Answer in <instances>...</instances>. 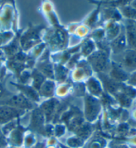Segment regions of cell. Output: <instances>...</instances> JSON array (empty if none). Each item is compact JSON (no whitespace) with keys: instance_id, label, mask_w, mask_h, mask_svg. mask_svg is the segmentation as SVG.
Returning a JSON list of instances; mask_svg holds the SVG:
<instances>
[{"instance_id":"obj_10","label":"cell","mask_w":136,"mask_h":148,"mask_svg":"<svg viewBox=\"0 0 136 148\" xmlns=\"http://www.w3.org/2000/svg\"><path fill=\"white\" fill-rule=\"evenodd\" d=\"M126 41L131 48L136 49V25L128 21L126 25Z\"/></svg>"},{"instance_id":"obj_23","label":"cell","mask_w":136,"mask_h":148,"mask_svg":"<svg viewBox=\"0 0 136 148\" xmlns=\"http://www.w3.org/2000/svg\"><path fill=\"white\" fill-rule=\"evenodd\" d=\"M118 100L120 101V103L124 106H130L131 102V98L128 97V96L125 95L124 93H122L118 95Z\"/></svg>"},{"instance_id":"obj_26","label":"cell","mask_w":136,"mask_h":148,"mask_svg":"<svg viewBox=\"0 0 136 148\" xmlns=\"http://www.w3.org/2000/svg\"><path fill=\"white\" fill-rule=\"evenodd\" d=\"M6 92L7 91L5 89V87L3 86L1 82H0V105L2 104L4 100H5L7 98L10 96V95H7Z\"/></svg>"},{"instance_id":"obj_28","label":"cell","mask_w":136,"mask_h":148,"mask_svg":"<svg viewBox=\"0 0 136 148\" xmlns=\"http://www.w3.org/2000/svg\"><path fill=\"white\" fill-rule=\"evenodd\" d=\"M128 82L129 84H130L131 85H136V71L134 72V73L131 75V77L129 78Z\"/></svg>"},{"instance_id":"obj_24","label":"cell","mask_w":136,"mask_h":148,"mask_svg":"<svg viewBox=\"0 0 136 148\" xmlns=\"http://www.w3.org/2000/svg\"><path fill=\"white\" fill-rule=\"evenodd\" d=\"M94 49V44L92 41H89L85 42L83 48H82V50H83V54L84 55H88L89 54H90L91 52L93 51Z\"/></svg>"},{"instance_id":"obj_29","label":"cell","mask_w":136,"mask_h":148,"mask_svg":"<svg viewBox=\"0 0 136 148\" xmlns=\"http://www.w3.org/2000/svg\"><path fill=\"white\" fill-rule=\"evenodd\" d=\"M46 147V143L43 142H37V144L31 148H44Z\"/></svg>"},{"instance_id":"obj_11","label":"cell","mask_w":136,"mask_h":148,"mask_svg":"<svg viewBox=\"0 0 136 148\" xmlns=\"http://www.w3.org/2000/svg\"><path fill=\"white\" fill-rule=\"evenodd\" d=\"M108 140L103 137L94 136L88 139L82 148H106Z\"/></svg>"},{"instance_id":"obj_18","label":"cell","mask_w":136,"mask_h":148,"mask_svg":"<svg viewBox=\"0 0 136 148\" xmlns=\"http://www.w3.org/2000/svg\"><path fill=\"white\" fill-rule=\"evenodd\" d=\"M120 12L125 17L134 21L136 20V10L132 6H123L120 8Z\"/></svg>"},{"instance_id":"obj_21","label":"cell","mask_w":136,"mask_h":148,"mask_svg":"<svg viewBox=\"0 0 136 148\" xmlns=\"http://www.w3.org/2000/svg\"><path fill=\"white\" fill-rule=\"evenodd\" d=\"M66 127L62 124H56L54 127V134L57 138H61L66 134Z\"/></svg>"},{"instance_id":"obj_3","label":"cell","mask_w":136,"mask_h":148,"mask_svg":"<svg viewBox=\"0 0 136 148\" xmlns=\"http://www.w3.org/2000/svg\"><path fill=\"white\" fill-rule=\"evenodd\" d=\"M25 113V111L8 105H0V125H3L13 120H16L23 116Z\"/></svg>"},{"instance_id":"obj_6","label":"cell","mask_w":136,"mask_h":148,"mask_svg":"<svg viewBox=\"0 0 136 148\" xmlns=\"http://www.w3.org/2000/svg\"><path fill=\"white\" fill-rule=\"evenodd\" d=\"M30 117V127L33 130H41L43 127L44 131V123L46 121L43 112L40 108H35L32 110Z\"/></svg>"},{"instance_id":"obj_9","label":"cell","mask_w":136,"mask_h":148,"mask_svg":"<svg viewBox=\"0 0 136 148\" xmlns=\"http://www.w3.org/2000/svg\"><path fill=\"white\" fill-rule=\"evenodd\" d=\"M57 106V100L55 99H50L42 104L41 106L39 108L43 112L46 121L50 122V120H51V119L54 116Z\"/></svg>"},{"instance_id":"obj_12","label":"cell","mask_w":136,"mask_h":148,"mask_svg":"<svg viewBox=\"0 0 136 148\" xmlns=\"http://www.w3.org/2000/svg\"><path fill=\"white\" fill-rule=\"evenodd\" d=\"M127 45L126 34L121 33L111 43V48L115 54L120 53L126 48Z\"/></svg>"},{"instance_id":"obj_8","label":"cell","mask_w":136,"mask_h":148,"mask_svg":"<svg viewBox=\"0 0 136 148\" xmlns=\"http://www.w3.org/2000/svg\"><path fill=\"white\" fill-rule=\"evenodd\" d=\"M25 133V131L23 130V127L20 128V127L18 126L9 134L8 142L12 145V147H22Z\"/></svg>"},{"instance_id":"obj_17","label":"cell","mask_w":136,"mask_h":148,"mask_svg":"<svg viewBox=\"0 0 136 148\" xmlns=\"http://www.w3.org/2000/svg\"><path fill=\"white\" fill-rule=\"evenodd\" d=\"M54 83L50 80L44 82L41 86V96L49 97L53 96L54 93Z\"/></svg>"},{"instance_id":"obj_30","label":"cell","mask_w":136,"mask_h":148,"mask_svg":"<svg viewBox=\"0 0 136 148\" xmlns=\"http://www.w3.org/2000/svg\"><path fill=\"white\" fill-rule=\"evenodd\" d=\"M131 6H132L133 8H135L136 10V1H134L132 2V5H131Z\"/></svg>"},{"instance_id":"obj_19","label":"cell","mask_w":136,"mask_h":148,"mask_svg":"<svg viewBox=\"0 0 136 148\" xmlns=\"http://www.w3.org/2000/svg\"><path fill=\"white\" fill-rule=\"evenodd\" d=\"M120 33V27L118 25L111 23L107 28V36L108 39L110 40H113L115 39Z\"/></svg>"},{"instance_id":"obj_14","label":"cell","mask_w":136,"mask_h":148,"mask_svg":"<svg viewBox=\"0 0 136 148\" xmlns=\"http://www.w3.org/2000/svg\"><path fill=\"white\" fill-rule=\"evenodd\" d=\"M86 141L77 135L72 136L66 140V148H82Z\"/></svg>"},{"instance_id":"obj_2","label":"cell","mask_w":136,"mask_h":148,"mask_svg":"<svg viewBox=\"0 0 136 148\" xmlns=\"http://www.w3.org/2000/svg\"><path fill=\"white\" fill-rule=\"evenodd\" d=\"M1 105H8L25 112L31 111L35 108L32 101L28 99L22 94L10 96L4 100Z\"/></svg>"},{"instance_id":"obj_20","label":"cell","mask_w":136,"mask_h":148,"mask_svg":"<svg viewBox=\"0 0 136 148\" xmlns=\"http://www.w3.org/2000/svg\"><path fill=\"white\" fill-rule=\"evenodd\" d=\"M33 86L35 87V89L39 90L42 84L44 83V77L43 76V74H42L40 72L37 71H35L33 72Z\"/></svg>"},{"instance_id":"obj_16","label":"cell","mask_w":136,"mask_h":148,"mask_svg":"<svg viewBox=\"0 0 136 148\" xmlns=\"http://www.w3.org/2000/svg\"><path fill=\"white\" fill-rule=\"evenodd\" d=\"M87 86L90 92L94 96H99L102 94L100 84L96 78H90L87 83Z\"/></svg>"},{"instance_id":"obj_15","label":"cell","mask_w":136,"mask_h":148,"mask_svg":"<svg viewBox=\"0 0 136 148\" xmlns=\"http://www.w3.org/2000/svg\"><path fill=\"white\" fill-rule=\"evenodd\" d=\"M37 137L33 132H25L23 137V148H31L37 144Z\"/></svg>"},{"instance_id":"obj_13","label":"cell","mask_w":136,"mask_h":148,"mask_svg":"<svg viewBox=\"0 0 136 148\" xmlns=\"http://www.w3.org/2000/svg\"><path fill=\"white\" fill-rule=\"evenodd\" d=\"M17 88H19V90L21 91V94L23 95L29 99L32 102H39V95L37 93L36 90L33 89L31 87L28 86H23V85H20V84H15Z\"/></svg>"},{"instance_id":"obj_22","label":"cell","mask_w":136,"mask_h":148,"mask_svg":"<svg viewBox=\"0 0 136 148\" xmlns=\"http://www.w3.org/2000/svg\"><path fill=\"white\" fill-rule=\"evenodd\" d=\"M116 10L113 8H109L105 10V15L108 19H113L114 20L120 19L121 18V14Z\"/></svg>"},{"instance_id":"obj_31","label":"cell","mask_w":136,"mask_h":148,"mask_svg":"<svg viewBox=\"0 0 136 148\" xmlns=\"http://www.w3.org/2000/svg\"><path fill=\"white\" fill-rule=\"evenodd\" d=\"M44 148H57V146H46Z\"/></svg>"},{"instance_id":"obj_27","label":"cell","mask_w":136,"mask_h":148,"mask_svg":"<svg viewBox=\"0 0 136 148\" xmlns=\"http://www.w3.org/2000/svg\"><path fill=\"white\" fill-rule=\"evenodd\" d=\"M8 142L5 136L2 133L1 131H0V148H6L8 147Z\"/></svg>"},{"instance_id":"obj_32","label":"cell","mask_w":136,"mask_h":148,"mask_svg":"<svg viewBox=\"0 0 136 148\" xmlns=\"http://www.w3.org/2000/svg\"><path fill=\"white\" fill-rule=\"evenodd\" d=\"M13 148H23L22 147H13Z\"/></svg>"},{"instance_id":"obj_5","label":"cell","mask_w":136,"mask_h":148,"mask_svg":"<svg viewBox=\"0 0 136 148\" xmlns=\"http://www.w3.org/2000/svg\"><path fill=\"white\" fill-rule=\"evenodd\" d=\"M118 64L126 71H136V51L133 49L125 51L122 56L121 63Z\"/></svg>"},{"instance_id":"obj_7","label":"cell","mask_w":136,"mask_h":148,"mask_svg":"<svg viewBox=\"0 0 136 148\" xmlns=\"http://www.w3.org/2000/svg\"><path fill=\"white\" fill-rule=\"evenodd\" d=\"M110 77L118 82L126 81L130 78L128 73L116 62H112L111 64Z\"/></svg>"},{"instance_id":"obj_4","label":"cell","mask_w":136,"mask_h":148,"mask_svg":"<svg viewBox=\"0 0 136 148\" xmlns=\"http://www.w3.org/2000/svg\"><path fill=\"white\" fill-rule=\"evenodd\" d=\"M108 53L106 51L96 52L89 57V62L96 71L102 73L108 66Z\"/></svg>"},{"instance_id":"obj_1","label":"cell","mask_w":136,"mask_h":148,"mask_svg":"<svg viewBox=\"0 0 136 148\" xmlns=\"http://www.w3.org/2000/svg\"><path fill=\"white\" fill-rule=\"evenodd\" d=\"M102 111L100 101L91 95L86 96L84 100V117L89 123L94 122L98 118Z\"/></svg>"},{"instance_id":"obj_33","label":"cell","mask_w":136,"mask_h":148,"mask_svg":"<svg viewBox=\"0 0 136 148\" xmlns=\"http://www.w3.org/2000/svg\"><path fill=\"white\" fill-rule=\"evenodd\" d=\"M6 148H13V147H6Z\"/></svg>"},{"instance_id":"obj_25","label":"cell","mask_w":136,"mask_h":148,"mask_svg":"<svg viewBox=\"0 0 136 148\" xmlns=\"http://www.w3.org/2000/svg\"><path fill=\"white\" fill-rule=\"evenodd\" d=\"M12 36L13 35L10 32L0 33V46L5 44L8 40H10L11 38L12 37Z\"/></svg>"}]
</instances>
